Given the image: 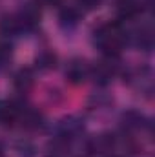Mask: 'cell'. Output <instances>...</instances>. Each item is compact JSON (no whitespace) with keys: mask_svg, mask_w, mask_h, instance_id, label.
I'll return each mask as SVG.
<instances>
[{"mask_svg":"<svg viewBox=\"0 0 155 157\" xmlns=\"http://www.w3.org/2000/svg\"><path fill=\"white\" fill-rule=\"evenodd\" d=\"M66 78L71 82V84H82L89 78V66L86 60L82 59H75L68 64L66 68Z\"/></svg>","mask_w":155,"mask_h":157,"instance_id":"obj_6","label":"cell"},{"mask_svg":"<svg viewBox=\"0 0 155 157\" xmlns=\"http://www.w3.org/2000/svg\"><path fill=\"white\" fill-rule=\"evenodd\" d=\"M133 40H135V46H139L144 51H150L152 46H153V31H152V28L150 26H141L135 31Z\"/></svg>","mask_w":155,"mask_h":157,"instance_id":"obj_8","label":"cell"},{"mask_svg":"<svg viewBox=\"0 0 155 157\" xmlns=\"http://www.w3.org/2000/svg\"><path fill=\"white\" fill-rule=\"evenodd\" d=\"M0 157H4V152H2V148H0Z\"/></svg>","mask_w":155,"mask_h":157,"instance_id":"obj_17","label":"cell"},{"mask_svg":"<svg viewBox=\"0 0 155 157\" xmlns=\"http://www.w3.org/2000/svg\"><path fill=\"white\" fill-rule=\"evenodd\" d=\"M77 4L82 9H95L102 4V0H77Z\"/></svg>","mask_w":155,"mask_h":157,"instance_id":"obj_15","label":"cell"},{"mask_svg":"<svg viewBox=\"0 0 155 157\" xmlns=\"http://www.w3.org/2000/svg\"><path fill=\"white\" fill-rule=\"evenodd\" d=\"M110 157H117V155H110Z\"/></svg>","mask_w":155,"mask_h":157,"instance_id":"obj_18","label":"cell"},{"mask_svg":"<svg viewBox=\"0 0 155 157\" xmlns=\"http://www.w3.org/2000/svg\"><path fill=\"white\" fill-rule=\"evenodd\" d=\"M122 122H124V128H126V130H131V132H133V130H142V128L148 126L146 119L142 117L141 113H137V112H128V113H124Z\"/></svg>","mask_w":155,"mask_h":157,"instance_id":"obj_9","label":"cell"},{"mask_svg":"<svg viewBox=\"0 0 155 157\" xmlns=\"http://www.w3.org/2000/svg\"><path fill=\"white\" fill-rule=\"evenodd\" d=\"M47 157H71V143L62 137H55L47 144Z\"/></svg>","mask_w":155,"mask_h":157,"instance_id":"obj_7","label":"cell"},{"mask_svg":"<svg viewBox=\"0 0 155 157\" xmlns=\"http://www.w3.org/2000/svg\"><path fill=\"white\" fill-rule=\"evenodd\" d=\"M0 31L4 35H17L20 33V28L17 24V18L15 15H6L2 20H0Z\"/></svg>","mask_w":155,"mask_h":157,"instance_id":"obj_12","label":"cell"},{"mask_svg":"<svg viewBox=\"0 0 155 157\" xmlns=\"http://www.w3.org/2000/svg\"><path fill=\"white\" fill-rule=\"evenodd\" d=\"M33 82H35V77H33V71L29 68H24L15 75V88L20 91H28L33 86Z\"/></svg>","mask_w":155,"mask_h":157,"instance_id":"obj_10","label":"cell"},{"mask_svg":"<svg viewBox=\"0 0 155 157\" xmlns=\"http://www.w3.org/2000/svg\"><path fill=\"white\" fill-rule=\"evenodd\" d=\"M17 24L20 31H31L39 26L40 22V9L37 4H26L18 13H15Z\"/></svg>","mask_w":155,"mask_h":157,"instance_id":"obj_3","label":"cell"},{"mask_svg":"<svg viewBox=\"0 0 155 157\" xmlns=\"http://www.w3.org/2000/svg\"><path fill=\"white\" fill-rule=\"evenodd\" d=\"M59 20L64 28H73L77 26L78 20H80V11L78 7H64L59 15Z\"/></svg>","mask_w":155,"mask_h":157,"instance_id":"obj_11","label":"cell"},{"mask_svg":"<svg viewBox=\"0 0 155 157\" xmlns=\"http://www.w3.org/2000/svg\"><path fill=\"white\" fill-rule=\"evenodd\" d=\"M126 39L128 33L120 22H104L93 31V42L104 53V57H119Z\"/></svg>","mask_w":155,"mask_h":157,"instance_id":"obj_1","label":"cell"},{"mask_svg":"<svg viewBox=\"0 0 155 157\" xmlns=\"http://www.w3.org/2000/svg\"><path fill=\"white\" fill-rule=\"evenodd\" d=\"M60 0H37V6H57Z\"/></svg>","mask_w":155,"mask_h":157,"instance_id":"obj_16","label":"cell"},{"mask_svg":"<svg viewBox=\"0 0 155 157\" xmlns=\"http://www.w3.org/2000/svg\"><path fill=\"white\" fill-rule=\"evenodd\" d=\"M37 66L40 70H51L57 66V55L51 51H44L37 57Z\"/></svg>","mask_w":155,"mask_h":157,"instance_id":"obj_13","label":"cell"},{"mask_svg":"<svg viewBox=\"0 0 155 157\" xmlns=\"http://www.w3.org/2000/svg\"><path fill=\"white\" fill-rule=\"evenodd\" d=\"M24 113L22 104L15 101H0V126H15Z\"/></svg>","mask_w":155,"mask_h":157,"instance_id":"obj_4","label":"cell"},{"mask_svg":"<svg viewBox=\"0 0 155 157\" xmlns=\"http://www.w3.org/2000/svg\"><path fill=\"white\" fill-rule=\"evenodd\" d=\"M150 0H115V11L122 20L135 18Z\"/></svg>","mask_w":155,"mask_h":157,"instance_id":"obj_5","label":"cell"},{"mask_svg":"<svg viewBox=\"0 0 155 157\" xmlns=\"http://www.w3.org/2000/svg\"><path fill=\"white\" fill-rule=\"evenodd\" d=\"M13 59V48L9 42H0V71L9 66Z\"/></svg>","mask_w":155,"mask_h":157,"instance_id":"obj_14","label":"cell"},{"mask_svg":"<svg viewBox=\"0 0 155 157\" xmlns=\"http://www.w3.org/2000/svg\"><path fill=\"white\" fill-rule=\"evenodd\" d=\"M117 57H104L100 62H97V66L89 68V77H93V80L100 86L108 84L113 75L117 73Z\"/></svg>","mask_w":155,"mask_h":157,"instance_id":"obj_2","label":"cell"}]
</instances>
